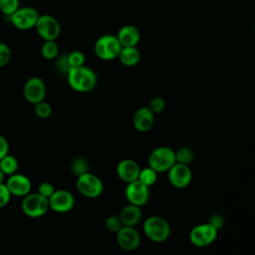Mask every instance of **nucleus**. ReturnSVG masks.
<instances>
[{
  "label": "nucleus",
  "instance_id": "obj_2",
  "mask_svg": "<svg viewBox=\"0 0 255 255\" xmlns=\"http://www.w3.org/2000/svg\"><path fill=\"white\" fill-rule=\"evenodd\" d=\"M175 162V151L168 146L156 147L148 156V166L157 173L168 171Z\"/></svg>",
  "mask_w": 255,
  "mask_h": 255
},
{
  "label": "nucleus",
  "instance_id": "obj_1",
  "mask_svg": "<svg viewBox=\"0 0 255 255\" xmlns=\"http://www.w3.org/2000/svg\"><path fill=\"white\" fill-rule=\"evenodd\" d=\"M66 76L69 86L74 91L80 93L92 91L96 87L98 81L96 73L85 65L71 68Z\"/></svg>",
  "mask_w": 255,
  "mask_h": 255
},
{
  "label": "nucleus",
  "instance_id": "obj_29",
  "mask_svg": "<svg viewBox=\"0 0 255 255\" xmlns=\"http://www.w3.org/2000/svg\"><path fill=\"white\" fill-rule=\"evenodd\" d=\"M105 225L107 227L108 230H110L111 232H118L124 225L121 221V218L120 216H117V215H111L109 216L107 219H106V222H105Z\"/></svg>",
  "mask_w": 255,
  "mask_h": 255
},
{
  "label": "nucleus",
  "instance_id": "obj_23",
  "mask_svg": "<svg viewBox=\"0 0 255 255\" xmlns=\"http://www.w3.org/2000/svg\"><path fill=\"white\" fill-rule=\"evenodd\" d=\"M157 178V172L152 169L151 167H145L140 169L139 175H138V180L140 182H142L144 185H146L147 187L151 186L152 184L155 183Z\"/></svg>",
  "mask_w": 255,
  "mask_h": 255
},
{
  "label": "nucleus",
  "instance_id": "obj_16",
  "mask_svg": "<svg viewBox=\"0 0 255 255\" xmlns=\"http://www.w3.org/2000/svg\"><path fill=\"white\" fill-rule=\"evenodd\" d=\"M140 167L133 159L126 158L121 160L117 165V174L125 182L129 183L138 179Z\"/></svg>",
  "mask_w": 255,
  "mask_h": 255
},
{
  "label": "nucleus",
  "instance_id": "obj_30",
  "mask_svg": "<svg viewBox=\"0 0 255 255\" xmlns=\"http://www.w3.org/2000/svg\"><path fill=\"white\" fill-rule=\"evenodd\" d=\"M11 60V50L8 45L0 42V68H3L9 64Z\"/></svg>",
  "mask_w": 255,
  "mask_h": 255
},
{
  "label": "nucleus",
  "instance_id": "obj_39",
  "mask_svg": "<svg viewBox=\"0 0 255 255\" xmlns=\"http://www.w3.org/2000/svg\"><path fill=\"white\" fill-rule=\"evenodd\" d=\"M0 255H1V254H0Z\"/></svg>",
  "mask_w": 255,
  "mask_h": 255
},
{
  "label": "nucleus",
  "instance_id": "obj_14",
  "mask_svg": "<svg viewBox=\"0 0 255 255\" xmlns=\"http://www.w3.org/2000/svg\"><path fill=\"white\" fill-rule=\"evenodd\" d=\"M117 242L126 251L136 249L140 243V236L133 226H123L117 232Z\"/></svg>",
  "mask_w": 255,
  "mask_h": 255
},
{
  "label": "nucleus",
  "instance_id": "obj_31",
  "mask_svg": "<svg viewBox=\"0 0 255 255\" xmlns=\"http://www.w3.org/2000/svg\"><path fill=\"white\" fill-rule=\"evenodd\" d=\"M148 108L153 114H159L165 108V101L161 97H154L150 100Z\"/></svg>",
  "mask_w": 255,
  "mask_h": 255
},
{
  "label": "nucleus",
  "instance_id": "obj_25",
  "mask_svg": "<svg viewBox=\"0 0 255 255\" xmlns=\"http://www.w3.org/2000/svg\"><path fill=\"white\" fill-rule=\"evenodd\" d=\"M71 170L74 174L79 176L88 172L89 164L87 160L84 159L83 157H77V158H74L73 161L71 162Z\"/></svg>",
  "mask_w": 255,
  "mask_h": 255
},
{
  "label": "nucleus",
  "instance_id": "obj_32",
  "mask_svg": "<svg viewBox=\"0 0 255 255\" xmlns=\"http://www.w3.org/2000/svg\"><path fill=\"white\" fill-rule=\"evenodd\" d=\"M57 62H56V68L57 70L61 73V74H65L67 75L68 72L71 69V66L69 64V60H68V54L67 55H62L61 57H57Z\"/></svg>",
  "mask_w": 255,
  "mask_h": 255
},
{
  "label": "nucleus",
  "instance_id": "obj_34",
  "mask_svg": "<svg viewBox=\"0 0 255 255\" xmlns=\"http://www.w3.org/2000/svg\"><path fill=\"white\" fill-rule=\"evenodd\" d=\"M11 193L8 190L5 183H0V208L6 206L10 199H11Z\"/></svg>",
  "mask_w": 255,
  "mask_h": 255
},
{
  "label": "nucleus",
  "instance_id": "obj_3",
  "mask_svg": "<svg viewBox=\"0 0 255 255\" xmlns=\"http://www.w3.org/2000/svg\"><path fill=\"white\" fill-rule=\"evenodd\" d=\"M21 209L25 215L32 218H38L47 213L50 209L49 199L38 192L29 193L23 197Z\"/></svg>",
  "mask_w": 255,
  "mask_h": 255
},
{
  "label": "nucleus",
  "instance_id": "obj_28",
  "mask_svg": "<svg viewBox=\"0 0 255 255\" xmlns=\"http://www.w3.org/2000/svg\"><path fill=\"white\" fill-rule=\"evenodd\" d=\"M68 60L71 68L85 65V55L81 51H73L68 54Z\"/></svg>",
  "mask_w": 255,
  "mask_h": 255
},
{
  "label": "nucleus",
  "instance_id": "obj_27",
  "mask_svg": "<svg viewBox=\"0 0 255 255\" xmlns=\"http://www.w3.org/2000/svg\"><path fill=\"white\" fill-rule=\"evenodd\" d=\"M34 112L40 119H47L52 114V107L49 103L42 101L34 105Z\"/></svg>",
  "mask_w": 255,
  "mask_h": 255
},
{
  "label": "nucleus",
  "instance_id": "obj_18",
  "mask_svg": "<svg viewBox=\"0 0 255 255\" xmlns=\"http://www.w3.org/2000/svg\"><path fill=\"white\" fill-rule=\"evenodd\" d=\"M122 47H135L140 39L139 30L132 25L122 27L117 35Z\"/></svg>",
  "mask_w": 255,
  "mask_h": 255
},
{
  "label": "nucleus",
  "instance_id": "obj_11",
  "mask_svg": "<svg viewBox=\"0 0 255 255\" xmlns=\"http://www.w3.org/2000/svg\"><path fill=\"white\" fill-rule=\"evenodd\" d=\"M75 205L74 195L66 189H58L49 198V206L55 212L66 213L73 209Z\"/></svg>",
  "mask_w": 255,
  "mask_h": 255
},
{
  "label": "nucleus",
  "instance_id": "obj_6",
  "mask_svg": "<svg viewBox=\"0 0 255 255\" xmlns=\"http://www.w3.org/2000/svg\"><path fill=\"white\" fill-rule=\"evenodd\" d=\"M76 186L78 191L88 198H96L104 190V184L100 177L89 171L78 176Z\"/></svg>",
  "mask_w": 255,
  "mask_h": 255
},
{
  "label": "nucleus",
  "instance_id": "obj_19",
  "mask_svg": "<svg viewBox=\"0 0 255 255\" xmlns=\"http://www.w3.org/2000/svg\"><path fill=\"white\" fill-rule=\"evenodd\" d=\"M119 216L124 226H135L142 216L140 206L129 203L122 209Z\"/></svg>",
  "mask_w": 255,
  "mask_h": 255
},
{
  "label": "nucleus",
  "instance_id": "obj_9",
  "mask_svg": "<svg viewBox=\"0 0 255 255\" xmlns=\"http://www.w3.org/2000/svg\"><path fill=\"white\" fill-rule=\"evenodd\" d=\"M217 229L210 223H203L194 226L189 233L190 242L197 247H204L211 244L217 236Z\"/></svg>",
  "mask_w": 255,
  "mask_h": 255
},
{
  "label": "nucleus",
  "instance_id": "obj_10",
  "mask_svg": "<svg viewBox=\"0 0 255 255\" xmlns=\"http://www.w3.org/2000/svg\"><path fill=\"white\" fill-rule=\"evenodd\" d=\"M23 94L26 101L32 105L42 102L46 96L45 83L39 77H31L24 84Z\"/></svg>",
  "mask_w": 255,
  "mask_h": 255
},
{
  "label": "nucleus",
  "instance_id": "obj_20",
  "mask_svg": "<svg viewBox=\"0 0 255 255\" xmlns=\"http://www.w3.org/2000/svg\"><path fill=\"white\" fill-rule=\"evenodd\" d=\"M119 58L121 62L128 67L135 66L140 59V53L135 47H123Z\"/></svg>",
  "mask_w": 255,
  "mask_h": 255
},
{
  "label": "nucleus",
  "instance_id": "obj_24",
  "mask_svg": "<svg viewBox=\"0 0 255 255\" xmlns=\"http://www.w3.org/2000/svg\"><path fill=\"white\" fill-rule=\"evenodd\" d=\"M193 157H194V153L192 149L187 146L180 147L175 151V159H176V162L178 163L188 164L192 161Z\"/></svg>",
  "mask_w": 255,
  "mask_h": 255
},
{
  "label": "nucleus",
  "instance_id": "obj_33",
  "mask_svg": "<svg viewBox=\"0 0 255 255\" xmlns=\"http://www.w3.org/2000/svg\"><path fill=\"white\" fill-rule=\"evenodd\" d=\"M55 186L48 181H44L42 183H40V185L38 186V193L41 194L42 196L46 197V198H50L52 196V194L55 192Z\"/></svg>",
  "mask_w": 255,
  "mask_h": 255
},
{
  "label": "nucleus",
  "instance_id": "obj_4",
  "mask_svg": "<svg viewBox=\"0 0 255 255\" xmlns=\"http://www.w3.org/2000/svg\"><path fill=\"white\" fill-rule=\"evenodd\" d=\"M122 45L117 36L104 35L100 37L95 43L96 55L105 61L114 60L119 57L122 50Z\"/></svg>",
  "mask_w": 255,
  "mask_h": 255
},
{
  "label": "nucleus",
  "instance_id": "obj_26",
  "mask_svg": "<svg viewBox=\"0 0 255 255\" xmlns=\"http://www.w3.org/2000/svg\"><path fill=\"white\" fill-rule=\"evenodd\" d=\"M19 8V0H0V11L5 16H11Z\"/></svg>",
  "mask_w": 255,
  "mask_h": 255
},
{
  "label": "nucleus",
  "instance_id": "obj_21",
  "mask_svg": "<svg viewBox=\"0 0 255 255\" xmlns=\"http://www.w3.org/2000/svg\"><path fill=\"white\" fill-rule=\"evenodd\" d=\"M18 160L15 156L11 154H6L0 159V169L4 172L5 175H12L18 170Z\"/></svg>",
  "mask_w": 255,
  "mask_h": 255
},
{
  "label": "nucleus",
  "instance_id": "obj_7",
  "mask_svg": "<svg viewBox=\"0 0 255 255\" xmlns=\"http://www.w3.org/2000/svg\"><path fill=\"white\" fill-rule=\"evenodd\" d=\"M37 34L44 41H56L61 33V26L59 21L52 15H40L35 25Z\"/></svg>",
  "mask_w": 255,
  "mask_h": 255
},
{
  "label": "nucleus",
  "instance_id": "obj_17",
  "mask_svg": "<svg viewBox=\"0 0 255 255\" xmlns=\"http://www.w3.org/2000/svg\"><path fill=\"white\" fill-rule=\"evenodd\" d=\"M154 124V114L148 107L139 108L133 115L132 125L137 131H148Z\"/></svg>",
  "mask_w": 255,
  "mask_h": 255
},
{
  "label": "nucleus",
  "instance_id": "obj_13",
  "mask_svg": "<svg viewBox=\"0 0 255 255\" xmlns=\"http://www.w3.org/2000/svg\"><path fill=\"white\" fill-rule=\"evenodd\" d=\"M169 182L176 188H184L191 181V170L188 164L175 162L167 171Z\"/></svg>",
  "mask_w": 255,
  "mask_h": 255
},
{
  "label": "nucleus",
  "instance_id": "obj_36",
  "mask_svg": "<svg viewBox=\"0 0 255 255\" xmlns=\"http://www.w3.org/2000/svg\"><path fill=\"white\" fill-rule=\"evenodd\" d=\"M9 153V142L5 136L0 134V159Z\"/></svg>",
  "mask_w": 255,
  "mask_h": 255
},
{
  "label": "nucleus",
  "instance_id": "obj_5",
  "mask_svg": "<svg viewBox=\"0 0 255 255\" xmlns=\"http://www.w3.org/2000/svg\"><path fill=\"white\" fill-rule=\"evenodd\" d=\"M143 232L151 241L162 242L170 234L168 222L159 216H150L143 223Z\"/></svg>",
  "mask_w": 255,
  "mask_h": 255
},
{
  "label": "nucleus",
  "instance_id": "obj_15",
  "mask_svg": "<svg viewBox=\"0 0 255 255\" xmlns=\"http://www.w3.org/2000/svg\"><path fill=\"white\" fill-rule=\"evenodd\" d=\"M5 184L11 195H15L18 197H24L29 194L32 187V183L29 177L17 172L9 175Z\"/></svg>",
  "mask_w": 255,
  "mask_h": 255
},
{
  "label": "nucleus",
  "instance_id": "obj_12",
  "mask_svg": "<svg viewBox=\"0 0 255 255\" xmlns=\"http://www.w3.org/2000/svg\"><path fill=\"white\" fill-rule=\"evenodd\" d=\"M126 197L129 203L142 206L147 202L149 197L148 187L138 179L129 182L126 188Z\"/></svg>",
  "mask_w": 255,
  "mask_h": 255
},
{
  "label": "nucleus",
  "instance_id": "obj_8",
  "mask_svg": "<svg viewBox=\"0 0 255 255\" xmlns=\"http://www.w3.org/2000/svg\"><path fill=\"white\" fill-rule=\"evenodd\" d=\"M39 16V12L33 7H19L18 10L10 16V21L18 30H30L35 28Z\"/></svg>",
  "mask_w": 255,
  "mask_h": 255
},
{
  "label": "nucleus",
  "instance_id": "obj_38",
  "mask_svg": "<svg viewBox=\"0 0 255 255\" xmlns=\"http://www.w3.org/2000/svg\"><path fill=\"white\" fill-rule=\"evenodd\" d=\"M254 36H255V26H254Z\"/></svg>",
  "mask_w": 255,
  "mask_h": 255
},
{
  "label": "nucleus",
  "instance_id": "obj_35",
  "mask_svg": "<svg viewBox=\"0 0 255 255\" xmlns=\"http://www.w3.org/2000/svg\"><path fill=\"white\" fill-rule=\"evenodd\" d=\"M208 223H210V224H211L212 226H214L217 230H219V229H221V228L223 227V225H224V219H223V217H222L221 215H219V214H213V215L210 216Z\"/></svg>",
  "mask_w": 255,
  "mask_h": 255
},
{
  "label": "nucleus",
  "instance_id": "obj_22",
  "mask_svg": "<svg viewBox=\"0 0 255 255\" xmlns=\"http://www.w3.org/2000/svg\"><path fill=\"white\" fill-rule=\"evenodd\" d=\"M41 54L46 60H54L59 55V47L56 41H44L41 48Z\"/></svg>",
  "mask_w": 255,
  "mask_h": 255
},
{
  "label": "nucleus",
  "instance_id": "obj_37",
  "mask_svg": "<svg viewBox=\"0 0 255 255\" xmlns=\"http://www.w3.org/2000/svg\"><path fill=\"white\" fill-rule=\"evenodd\" d=\"M4 177H5V174H4V172L0 169V183H4Z\"/></svg>",
  "mask_w": 255,
  "mask_h": 255
}]
</instances>
